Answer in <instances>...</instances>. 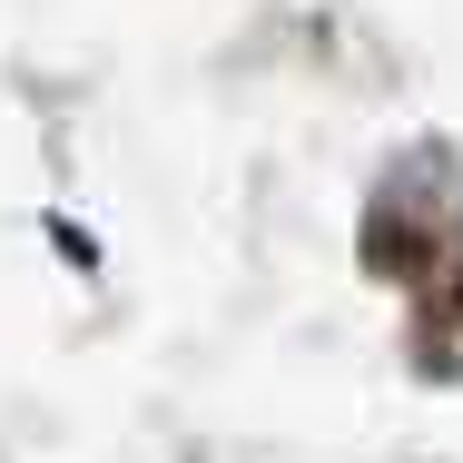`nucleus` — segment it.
Instances as JSON below:
<instances>
[]
</instances>
